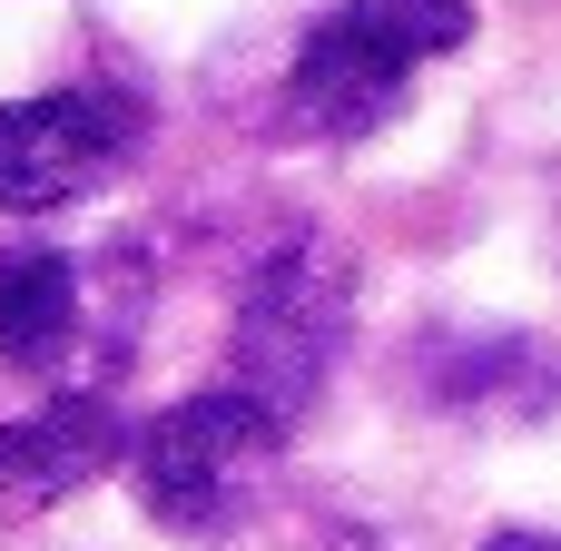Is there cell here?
<instances>
[{
  "mask_svg": "<svg viewBox=\"0 0 561 551\" xmlns=\"http://www.w3.org/2000/svg\"><path fill=\"white\" fill-rule=\"evenodd\" d=\"M355 335V266L335 237L296 227L276 237L247 286H237V335H227V365H237V394H256L286 434L316 414V394L335 384V355Z\"/></svg>",
  "mask_w": 561,
  "mask_h": 551,
  "instance_id": "7a4b0ae2",
  "label": "cell"
},
{
  "mask_svg": "<svg viewBox=\"0 0 561 551\" xmlns=\"http://www.w3.org/2000/svg\"><path fill=\"white\" fill-rule=\"evenodd\" d=\"M79 355H99L89 266L59 246H0V365L49 384V375H79Z\"/></svg>",
  "mask_w": 561,
  "mask_h": 551,
  "instance_id": "52a82bcc",
  "label": "cell"
},
{
  "mask_svg": "<svg viewBox=\"0 0 561 551\" xmlns=\"http://www.w3.org/2000/svg\"><path fill=\"white\" fill-rule=\"evenodd\" d=\"M118 454H128V424L108 414V394H59V404L0 424V532L59 513V503L89 493Z\"/></svg>",
  "mask_w": 561,
  "mask_h": 551,
  "instance_id": "5b68a950",
  "label": "cell"
},
{
  "mask_svg": "<svg viewBox=\"0 0 561 551\" xmlns=\"http://www.w3.org/2000/svg\"><path fill=\"white\" fill-rule=\"evenodd\" d=\"M414 384L444 404V414H473V424H533L561 404V345L533 335H503V325H454V335H424L414 345Z\"/></svg>",
  "mask_w": 561,
  "mask_h": 551,
  "instance_id": "8992f818",
  "label": "cell"
},
{
  "mask_svg": "<svg viewBox=\"0 0 561 551\" xmlns=\"http://www.w3.org/2000/svg\"><path fill=\"white\" fill-rule=\"evenodd\" d=\"M483 551H561V532H493Z\"/></svg>",
  "mask_w": 561,
  "mask_h": 551,
  "instance_id": "ba28073f",
  "label": "cell"
},
{
  "mask_svg": "<svg viewBox=\"0 0 561 551\" xmlns=\"http://www.w3.org/2000/svg\"><path fill=\"white\" fill-rule=\"evenodd\" d=\"M276 454H286V424H276L256 394H237V384L187 394V404H168L158 424L128 434L138 513H148L158 532H178V542H227V532L266 503Z\"/></svg>",
  "mask_w": 561,
  "mask_h": 551,
  "instance_id": "3957f363",
  "label": "cell"
},
{
  "mask_svg": "<svg viewBox=\"0 0 561 551\" xmlns=\"http://www.w3.org/2000/svg\"><path fill=\"white\" fill-rule=\"evenodd\" d=\"M473 39V0H335L306 39H296V69H286V118L325 148H355L375 138L404 89Z\"/></svg>",
  "mask_w": 561,
  "mask_h": 551,
  "instance_id": "6da1fadb",
  "label": "cell"
},
{
  "mask_svg": "<svg viewBox=\"0 0 561 551\" xmlns=\"http://www.w3.org/2000/svg\"><path fill=\"white\" fill-rule=\"evenodd\" d=\"M138 148V99L118 89H39L0 108V207L10 217H49L99 197Z\"/></svg>",
  "mask_w": 561,
  "mask_h": 551,
  "instance_id": "277c9868",
  "label": "cell"
}]
</instances>
